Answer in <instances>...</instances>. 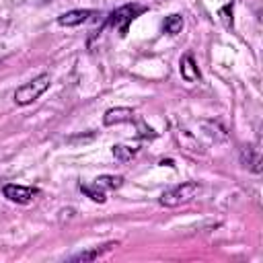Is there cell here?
I'll return each instance as SVG.
<instances>
[{"label":"cell","mask_w":263,"mask_h":263,"mask_svg":"<svg viewBox=\"0 0 263 263\" xmlns=\"http://www.w3.org/2000/svg\"><path fill=\"white\" fill-rule=\"evenodd\" d=\"M146 12V6L142 4H125V6H119L117 10H113L107 18V25L113 27L115 31H119V35H125L129 25L142 14Z\"/></svg>","instance_id":"obj_3"},{"label":"cell","mask_w":263,"mask_h":263,"mask_svg":"<svg viewBox=\"0 0 263 263\" xmlns=\"http://www.w3.org/2000/svg\"><path fill=\"white\" fill-rule=\"evenodd\" d=\"M132 117H134V111L129 107H115L105 113L103 121H105V125H115L121 121H132Z\"/></svg>","instance_id":"obj_7"},{"label":"cell","mask_w":263,"mask_h":263,"mask_svg":"<svg viewBox=\"0 0 263 263\" xmlns=\"http://www.w3.org/2000/svg\"><path fill=\"white\" fill-rule=\"evenodd\" d=\"M92 14H95V10L76 8V10H68V12L60 14V16H58V23H60L62 27H76V25H82L84 21H88Z\"/></svg>","instance_id":"obj_5"},{"label":"cell","mask_w":263,"mask_h":263,"mask_svg":"<svg viewBox=\"0 0 263 263\" xmlns=\"http://www.w3.org/2000/svg\"><path fill=\"white\" fill-rule=\"evenodd\" d=\"M162 29H164V33H168V35L181 33V29H183V16H181V14H171V16H166Z\"/></svg>","instance_id":"obj_11"},{"label":"cell","mask_w":263,"mask_h":263,"mask_svg":"<svg viewBox=\"0 0 263 263\" xmlns=\"http://www.w3.org/2000/svg\"><path fill=\"white\" fill-rule=\"evenodd\" d=\"M181 74H183L185 80H197V78H199L197 66H195V62H193L191 55H185V58L181 60Z\"/></svg>","instance_id":"obj_10"},{"label":"cell","mask_w":263,"mask_h":263,"mask_svg":"<svg viewBox=\"0 0 263 263\" xmlns=\"http://www.w3.org/2000/svg\"><path fill=\"white\" fill-rule=\"evenodd\" d=\"M49 84H51V76H49L47 72H43V74L35 76L33 80L21 84V86L14 90L12 99H14L16 105H31L33 101H37V99L49 88Z\"/></svg>","instance_id":"obj_2"},{"label":"cell","mask_w":263,"mask_h":263,"mask_svg":"<svg viewBox=\"0 0 263 263\" xmlns=\"http://www.w3.org/2000/svg\"><path fill=\"white\" fill-rule=\"evenodd\" d=\"M240 156H242L245 166H249V168H251V171H255V173H259V171H261V166H259V152H257L253 146L242 148V150H240Z\"/></svg>","instance_id":"obj_8"},{"label":"cell","mask_w":263,"mask_h":263,"mask_svg":"<svg viewBox=\"0 0 263 263\" xmlns=\"http://www.w3.org/2000/svg\"><path fill=\"white\" fill-rule=\"evenodd\" d=\"M80 191L86 193L92 201H99V203H103V201L107 199V197H105V191H103L101 187H97L95 183H92V185H80Z\"/></svg>","instance_id":"obj_12"},{"label":"cell","mask_w":263,"mask_h":263,"mask_svg":"<svg viewBox=\"0 0 263 263\" xmlns=\"http://www.w3.org/2000/svg\"><path fill=\"white\" fill-rule=\"evenodd\" d=\"M113 247H117V242H107V245H101V247H95L90 251H80L76 255L70 257V261H95L99 257H103L105 253H109Z\"/></svg>","instance_id":"obj_6"},{"label":"cell","mask_w":263,"mask_h":263,"mask_svg":"<svg viewBox=\"0 0 263 263\" xmlns=\"http://www.w3.org/2000/svg\"><path fill=\"white\" fill-rule=\"evenodd\" d=\"M95 185L97 187H101L103 191H107V189H119L121 185H123V177H115V175H103V177H97L95 179Z\"/></svg>","instance_id":"obj_9"},{"label":"cell","mask_w":263,"mask_h":263,"mask_svg":"<svg viewBox=\"0 0 263 263\" xmlns=\"http://www.w3.org/2000/svg\"><path fill=\"white\" fill-rule=\"evenodd\" d=\"M136 152H138V150H136V148H132V146H123V144L113 146V156H115L117 160H121V162L129 160V158L136 154Z\"/></svg>","instance_id":"obj_13"},{"label":"cell","mask_w":263,"mask_h":263,"mask_svg":"<svg viewBox=\"0 0 263 263\" xmlns=\"http://www.w3.org/2000/svg\"><path fill=\"white\" fill-rule=\"evenodd\" d=\"M2 193L8 201L14 203H31L35 199V195L39 193L35 187H27V185H16V183H6L2 187Z\"/></svg>","instance_id":"obj_4"},{"label":"cell","mask_w":263,"mask_h":263,"mask_svg":"<svg viewBox=\"0 0 263 263\" xmlns=\"http://www.w3.org/2000/svg\"><path fill=\"white\" fill-rule=\"evenodd\" d=\"M201 193V185L195 183V181H185L181 185H175L171 189H166L162 195H160V205L164 208H177V205H183L191 199H195L197 195Z\"/></svg>","instance_id":"obj_1"}]
</instances>
